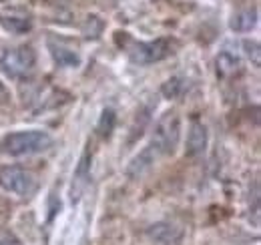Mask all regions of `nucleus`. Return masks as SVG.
Masks as SVG:
<instances>
[{
    "label": "nucleus",
    "instance_id": "nucleus-1",
    "mask_svg": "<svg viewBox=\"0 0 261 245\" xmlns=\"http://www.w3.org/2000/svg\"><path fill=\"white\" fill-rule=\"evenodd\" d=\"M50 145H53V137L46 131H16L2 139V151L10 157L42 153Z\"/></svg>",
    "mask_w": 261,
    "mask_h": 245
},
{
    "label": "nucleus",
    "instance_id": "nucleus-2",
    "mask_svg": "<svg viewBox=\"0 0 261 245\" xmlns=\"http://www.w3.org/2000/svg\"><path fill=\"white\" fill-rule=\"evenodd\" d=\"M36 175L18 167V165H2L0 167V187L18 197H31L36 191Z\"/></svg>",
    "mask_w": 261,
    "mask_h": 245
},
{
    "label": "nucleus",
    "instance_id": "nucleus-3",
    "mask_svg": "<svg viewBox=\"0 0 261 245\" xmlns=\"http://www.w3.org/2000/svg\"><path fill=\"white\" fill-rule=\"evenodd\" d=\"M36 66V53L31 46L10 48L0 57V70L10 79L29 77Z\"/></svg>",
    "mask_w": 261,
    "mask_h": 245
},
{
    "label": "nucleus",
    "instance_id": "nucleus-4",
    "mask_svg": "<svg viewBox=\"0 0 261 245\" xmlns=\"http://www.w3.org/2000/svg\"><path fill=\"white\" fill-rule=\"evenodd\" d=\"M173 51V42L169 38H157V40H149V42H137L133 44L129 51V59L135 64H153L171 57Z\"/></svg>",
    "mask_w": 261,
    "mask_h": 245
},
{
    "label": "nucleus",
    "instance_id": "nucleus-5",
    "mask_svg": "<svg viewBox=\"0 0 261 245\" xmlns=\"http://www.w3.org/2000/svg\"><path fill=\"white\" fill-rule=\"evenodd\" d=\"M179 117L175 113H167L161 121L157 122V129H155V135H153V141H151V149L155 153L165 155V153H173L177 141H179Z\"/></svg>",
    "mask_w": 261,
    "mask_h": 245
},
{
    "label": "nucleus",
    "instance_id": "nucleus-6",
    "mask_svg": "<svg viewBox=\"0 0 261 245\" xmlns=\"http://www.w3.org/2000/svg\"><path fill=\"white\" fill-rule=\"evenodd\" d=\"M46 44H48V51H50L53 59H55V62H57L59 66H79V64H81L79 53H76L66 40L48 36Z\"/></svg>",
    "mask_w": 261,
    "mask_h": 245
},
{
    "label": "nucleus",
    "instance_id": "nucleus-7",
    "mask_svg": "<svg viewBox=\"0 0 261 245\" xmlns=\"http://www.w3.org/2000/svg\"><path fill=\"white\" fill-rule=\"evenodd\" d=\"M0 24L8 32L14 34H24L33 29V18L27 12H18V10H10L6 14H0Z\"/></svg>",
    "mask_w": 261,
    "mask_h": 245
},
{
    "label": "nucleus",
    "instance_id": "nucleus-8",
    "mask_svg": "<svg viewBox=\"0 0 261 245\" xmlns=\"http://www.w3.org/2000/svg\"><path fill=\"white\" fill-rule=\"evenodd\" d=\"M207 147V129L205 125L199 121L191 122V129H189V135H187V149L185 153L189 157H197L205 151Z\"/></svg>",
    "mask_w": 261,
    "mask_h": 245
},
{
    "label": "nucleus",
    "instance_id": "nucleus-9",
    "mask_svg": "<svg viewBox=\"0 0 261 245\" xmlns=\"http://www.w3.org/2000/svg\"><path fill=\"white\" fill-rule=\"evenodd\" d=\"M91 179V163H89V153L83 155V159L79 161V167L74 171V177H72V187H70V197L72 201L79 199L83 195V191L87 189Z\"/></svg>",
    "mask_w": 261,
    "mask_h": 245
},
{
    "label": "nucleus",
    "instance_id": "nucleus-10",
    "mask_svg": "<svg viewBox=\"0 0 261 245\" xmlns=\"http://www.w3.org/2000/svg\"><path fill=\"white\" fill-rule=\"evenodd\" d=\"M257 24V12L255 10H239L233 18H231V29L237 32L251 31Z\"/></svg>",
    "mask_w": 261,
    "mask_h": 245
},
{
    "label": "nucleus",
    "instance_id": "nucleus-11",
    "mask_svg": "<svg viewBox=\"0 0 261 245\" xmlns=\"http://www.w3.org/2000/svg\"><path fill=\"white\" fill-rule=\"evenodd\" d=\"M151 235L157 239V241H161V243H173V241H179V237H181V233L173 227V225H167V223H159V225H153V229H151Z\"/></svg>",
    "mask_w": 261,
    "mask_h": 245
},
{
    "label": "nucleus",
    "instance_id": "nucleus-12",
    "mask_svg": "<svg viewBox=\"0 0 261 245\" xmlns=\"http://www.w3.org/2000/svg\"><path fill=\"white\" fill-rule=\"evenodd\" d=\"M237 66H239V57L229 55L227 51H223V53L217 57V70H219L221 75H229V72H233Z\"/></svg>",
    "mask_w": 261,
    "mask_h": 245
},
{
    "label": "nucleus",
    "instance_id": "nucleus-13",
    "mask_svg": "<svg viewBox=\"0 0 261 245\" xmlns=\"http://www.w3.org/2000/svg\"><path fill=\"white\" fill-rule=\"evenodd\" d=\"M113 127H115V113L109 109V111L102 113V117L98 121V135L100 137H109L111 131H113Z\"/></svg>",
    "mask_w": 261,
    "mask_h": 245
},
{
    "label": "nucleus",
    "instance_id": "nucleus-14",
    "mask_svg": "<svg viewBox=\"0 0 261 245\" xmlns=\"http://www.w3.org/2000/svg\"><path fill=\"white\" fill-rule=\"evenodd\" d=\"M183 89H185V85L181 83V79H171L163 85V94L167 99H175L183 92Z\"/></svg>",
    "mask_w": 261,
    "mask_h": 245
},
{
    "label": "nucleus",
    "instance_id": "nucleus-15",
    "mask_svg": "<svg viewBox=\"0 0 261 245\" xmlns=\"http://www.w3.org/2000/svg\"><path fill=\"white\" fill-rule=\"evenodd\" d=\"M18 239L8 231V229H0V245H16Z\"/></svg>",
    "mask_w": 261,
    "mask_h": 245
},
{
    "label": "nucleus",
    "instance_id": "nucleus-16",
    "mask_svg": "<svg viewBox=\"0 0 261 245\" xmlns=\"http://www.w3.org/2000/svg\"><path fill=\"white\" fill-rule=\"evenodd\" d=\"M0 215H2V203H0Z\"/></svg>",
    "mask_w": 261,
    "mask_h": 245
}]
</instances>
